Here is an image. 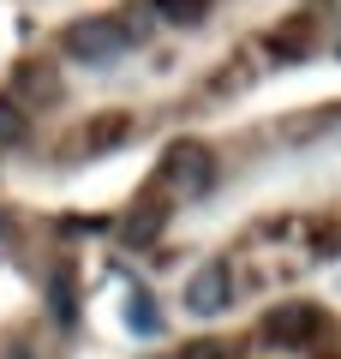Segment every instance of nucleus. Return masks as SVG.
Returning a JSON list of instances; mask_svg holds the SVG:
<instances>
[{"instance_id":"11","label":"nucleus","mask_w":341,"mask_h":359,"mask_svg":"<svg viewBox=\"0 0 341 359\" xmlns=\"http://www.w3.org/2000/svg\"><path fill=\"white\" fill-rule=\"evenodd\" d=\"M305 48H312V30H305V25H293V30H281V36H269V54H276V60H305Z\"/></svg>"},{"instance_id":"3","label":"nucleus","mask_w":341,"mask_h":359,"mask_svg":"<svg viewBox=\"0 0 341 359\" xmlns=\"http://www.w3.org/2000/svg\"><path fill=\"white\" fill-rule=\"evenodd\" d=\"M168 186H180V192H210L215 186V156L203 150V144H174L162 162Z\"/></svg>"},{"instance_id":"6","label":"nucleus","mask_w":341,"mask_h":359,"mask_svg":"<svg viewBox=\"0 0 341 359\" xmlns=\"http://www.w3.org/2000/svg\"><path fill=\"white\" fill-rule=\"evenodd\" d=\"M48 96H60V84H54V78L42 72L36 60L18 66V78H13V102H48Z\"/></svg>"},{"instance_id":"14","label":"nucleus","mask_w":341,"mask_h":359,"mask_svg":"<svg viewBox=\"0 0 341 359\" xmlns=\"http://www.w3.org/2000/svg\"><path fill=\"white\" fill-rule=\"evenodd\" d=\"M0 359H30V347H6V353H0Z\"/></svg>"},{"instance_id":"7","label":"nucleus","mask_w":341,"mask_h":359,"mask_svg":"<svg viewBox=\"0 0 341 359\" xmlns=\"http://www.w3.org/2000/svg\"><path fill=\"white\" fill-rule=\"evenodd\" d=\"M30 138V114L25 102H13V96H0V150H13V144Z\"/></svg>"},{"instance_id":"12","label":"nucleus","mask_w":341,"mask_h":359,"mask_svg":"<svg viewBox=\"0 0 341 359\" xmlns=\"http://www.w3.org/2000/svg\"><path fill=\"white\" fill-rule=\"evenodd\" d=\"M126 132H132V120H102V126L90 132V144H120Z\"/></svg>"},{"instance_id":"9","label":"nucleus","mask_w":341,"mask_h":359,"mask_svg":"<svg viewBox=\"0 0 341 359\" xmlns=\"http://www.w3.org/2000/svg\"><path fill=\"white\" fill-rule=\"evenodd\" d=\"M126 330L132 335H162V318L150 311V294L144 287H132V299H126Z\"/></svg>"},{"instance_id":"2","label":"nucleus","mask_w":341,"mask_h":359,"mask_svg":"<svg viewBox=\"0 0 341 359\" xmlns=\"http://www.w3.org/2000/svg\"><path fill=\"white\" fill-rule=\"evenodd\" d=\"M227 299H234V276H227L222 257H210V264L186 282V311L192 318H215V311H227Z\"/></svg>"},{"instance_id":"5","label":"nucleus","mask_w":341,"mask_h":359,"mask_svg":"<svg viewBox=\"0 0 341 359\" xmlns=\"http://www.w3.org/2000/svg\"><path fill=\"white\" fill-rule=\"evenodd\" d=\"M162 228H168V204H138L126 222H120V240L126 245H150Z\"/></svg>"},{"instance_id":"10","label":"nucleus","mask_w":341,"mask_h":359,"mask_svg":"<svg viewBox=\"0 0 341 359\" xmlns=\"http://www.w3.org/2000/svg\"><path fill=\"white\" fill-rule=\"evenodd\" d=\"M150 6L168 18V25H180V30H186V25H203V13H210V0H150Z\"/></svg>"},{"instance_id":"13","label":"nucleus","mask_w":341,"mask_h":359,"mask_svg":"<svg viewBox=\"0 0 341 359\" xmlns=\"http://www.w3.org/2000/svg\"><path fill=\"white\" fill-rule=\"evenodd\" d=\"M180 359H227V347L222 341H192V347H180Z\"/></svg>"},{"instance_id":"4","label":"nucleus","mask_w":341,"mask_h":359,"mask_svg":"<svg viewBox=\"0 0 341 359\" xmlns=\"http://www.w3.org/2000/svg\"><path fill=\"white\" fill-rule=\"evenodd\" d=\"M317 330H323V311L317 306H276L264 318V341L269 347H305Z\"/></svg>"},{"instance_id":"1","label":"nucleus","mask_w":341,"mask_h":359,"mask_svg":"<svg viewBox=\"0 0 341 359\" xmlns=\"http://www.w3.org/2000/svg\"><path fill=\"white\" fill-rule=\"evenodd\" d=\"M60 48H66V60H78V66H108V60H120V54L132 48V30L120 25V18H78V25H66V36H60Z\"/></svg>"},{"instance_id":"8","label":"nucleus","mask_w":341,"mask_h":359,"mask_svg":"<svg viewBox=\"0 0 341 359\" xmlns=\"http://www.w3.org/2000/svg\"><path fill=\"white\" fill-rule=\"evenodd\" d=\"M48 311H54V323H72V318H78V287H72V269H60V276H54V287H48Z\"/></svg>"}]
</instances>
